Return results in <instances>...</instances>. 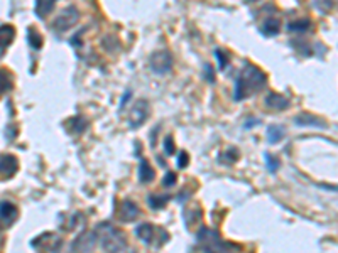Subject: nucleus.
<instances>
[{"instance_id":"1","label":"nucleus","mask_w":338,"mask_h":253,"mask_svg":"<svg viewBox=\"0 0 338 253\" xmlns=\"http://www.w3.org/2000/svg\"><path fill=\"white\" fill-rule=\"evenodd\" d=\"M266 81H267L266 75H264L257 66L247 65L244 70H242V73L239 75V80L235 83L234 98L237 102H242V100H245L247 97H250V94L257 93L259 89H262Z\"/></svg>"},{"instance_id":"2","label":"nucleus","mask_w":338,"mask_h":253,"mask_svg":"<svg viewBox=\"0 0 338 253\" xmlns=\"http://www.w3.org/2000/svg\"><path fill=\"white\" fill-rule=\"evenodd\" d=\"M95 233H97V240L105 253H122L127 248L125 233L120 231L117 226L102 223L97 226Z\"/></svg>"},{"instance_id":"3","label":"nucleus","mask_w":338,"mask_h":253,"mask_svg":"<svg viewBox=\"0 0 338 253\" xmlns=\"http://www.w3.org/2000/svg\"><path fill=\"white\" fill-rule=\"evenodd\" d=\"M196 241L203 253H235L239 246L225 243L218 235V231L211 228H202L196 233Z\"/></svg>"},{"instance_id":"4","label":"nucleus","mask_w":338,"mask_h":253,"mask_svg":"<svg viewBox=\"0 0 338 253\" xmlns=\"http://www.w3.org/2000/svg\"><path fill=\"white\" fill-rule=\"evenodd\" d=\"M80 19V12H78L76 7H66L63 12L54 19V24H52V29L56 33H65V30H70L71 27H75V24Z\"/></svg>"},{"instance_id":"5","label":"nucleus","mask_w":338,"mask_h":253,"mask_svg":"<svg viewBox=\"0 0 338 253\" xmlns=\"http://www.w3.org/2000/svg\"><path fill=\"white\" fill-rule=\"evenodd\" d=\"M149 115H151V105L147 103L146 100H139L129 112L127 123H129L130 129H139V126L149 118Z\"/></svg>"},{"instance_id":"6","label":"nucleus","mask_w":338,"mask_h":253,"mask_svg":"<svg viewBox=\"0 0 338 253\" xmlns=\"http://www.w3.org/2000/svg\"><path fill=\"white\" fill-rule=\"evenodd\" d=\"M97 233L95 231H83L73 241V251L75 253H92L97 243Z\"/></svg>"},{"instance_id":"7","label":"nucleus","mask_w":338,"mask_h":253,"mask_svg":"<svg viewBox=\"0 0 338 253\" xmlns=\"http://www.w3.org/2000/svg\"><path fill=\"white\" fill-rule=\"evenodd\" d=\"M173 66V56L167 51H159L151 57V70L157 75H166Z\"/></svg>"},{"instance_id":"8","label":"nucleus","mask_w":338,"mask_h":253,"mask_svg":"<svg viewBox=\"0 0 338 253\" xmlns=\"http://www.w3.org/2000/svg\"><path fill=\"white\" fill-rule=\"evenodd\" d=\"M157 230L156 226H152V225H149V223H142V225H139L135 228V235H137V238H139L142 243H146V245H156L157 246V241H156V233H157Z\"/></svg>"},{"instance_id":"9","label":"nucleus","mask_w":338,"mask_h":253,"mask_svg":"<svg viewBox=\"0 0 338 253\" xmlns=\"http://www.w3.org/2000/svg\"><path fill=\"white\" fill-rule=\"evenodd\" d=\"M119 216L122 221H134L137 216H139V208H137V204L134 201L125 199V201H122V204H120Z\"/></svg>"},{"instance_id":"10","label":"nucleus","mask_w":338,"mask_h":253,"mask_svg":"<svg viewBox=\"0 0 338 253\" xmlns=\"http://www.w3.org/2000/svg\"><path fill=\"white\" fill-rule=\"evenodd\" d=\"M19 211H17V206H15L14 203L10 201H2L0 203V219L4 221V223L7 225H12L15 218H17Z\"/></svg>"},{"instance_id":"11","label":"nucleus","mask_w":338,"mask_h":253,"mask_svg":"<svg viewBox=\"0 0 338 253\" xmlns=\"http://www.w3.org/2000/svg\"><path fill=\"white\" fill-rule=\"evenodd\" d=\"M17 167H19V162L14 155L0 157V174H2V176H7V177L14 176V174L17 172Z\"/></svg>"},{"instance_id":"12","label":"nucleus","mask_w":338,"mask_h":253,"mask_svg":"<svg viewBox=\"0 0 338 253\" xmlns=\"http://www.w3.org/2000/svg\"><path fill=\"white\" fill-rule=\"evenodd\" d=\"M14 27L12 25H2L0 27V57L4 56V52L7 51L9 44L14 39Z\"/></svg>"},{"instance_id":"13","label":"nucleus","mask_w":338,"mask_h":253,"mask_svg":"<svg viewBox=\"0 0 338 253\" xmlns=\"http://www.w3.org/2000/svg\"><path fill=\"white\" fill-rule=\"evenodd\" d=\"M266 105L269 108H274V110H284L289 107V100L284 98L283 94L269 93L266 97Z\"/></svg>"},{"instance_id":"14","label":"nucleus","mask_w":338,"mask_h":253,"mask_svg":"<svg viewBox=\"0 0 338 253\" xmlns=\"http://www.w3.org/2000/svg\"><path fill=\"white\" fill-rule=\"evenodd\" d=\"M296 123L303 125V126H318V129H325V126H326V123L323 122V120H320L318 117H315V115H309V113L299 115V117L296 118Z\"/></svg>"},{"instance_id":"15","label":"nucleus","mask_w":338,"mask_h":253,"mask_svg":"<svg viewBox=\"0 0 338 253\" xmlns=\"http://www.w3.org/2000/svg\"><path fill=\"white\" fill-rule=\"evenodd\" d=\"M154 177H156V172H154V169H152V166L146 159L140 161V166H139V179H140V182L147 184V182L154 181Z\"/></svg>"},{"instance_id":"16","label":"nucleus","mask_w":338,"mask_h":253,"mask_svg":"<svg viewBox=\"0 0 338 253\" xmlns=\"http://www.w3.org/2000/svg\"><path fill=\"white\" fill-rule=\"evenodd\" d=\"M203 218V213L202 209L198 206H189V208H184V221H186L188 226H191L194 223H200Z\"/></svg>"},{"instance_id":"17","label":"nucleus","mask_w":338,"mask_h":253,"mask_svg":"<svg viewBox=\"0 0 338 253\" xmlns=\"http://www.w3.org/2000/svg\"><path fill=\"white\" fill-rule=\"evenodd\" d=\"M54 2L56 0H36V5H34L36 15L41 19L46 17V15L52 10V7H54Z\"/></svg>"},{"instance_id":"18","label":"nucleus","mask_w":338,"mask_h":253,"mask_svg":"<svg viewBox=\"0 0 338 253\" xmlns=\"http://www.w3.org/2000/svg\"><path fill=\"white\" fill-rule=\"evenodd\" d=\"M284 135H286V130H284V126H281V125H271L267 129V139L271 144L281 142L284 139Z\"/></svg>"},{"instance_id":"19","label":"nucleus","mask_w":338,"mask_h":253,"mask_svg":"<svg viewBox=\"0 0 338 253\" xmlns=\"http://www.w3.org/2000/svg\"><path fill=\"white\" fill-rule=\"evenodd\" d=\"M279 27H281V24H279V19L271 17V19L264 20V24H262V33L266 34V36H276V34L279 33Z\"/></svg>"},{"instance_id":"20","label":"nucleus","mask_w":338,"mask_h":253,"mask_svg":"<svg viewBox=\"0 0 338 253\" xmlns=\"http://www.w3.org/2000/svg\"><path fill=\"white\" fill-rule=\"evenodd\" d=\"M167 201H169L167 194H151L149 199H147V203H149V206H151L152 209H161V208H164Z\"/></svg>"},{"instance_id":"21","label":"nucleus","mask_w":338,"mask_h":253,"mask_svg":"<svg viewBox=\"0 0 338 253\" xmlns=\"http://www.w3.org/2000/svg\"><path fill=\"white\" fill-rule=\"evenodd\" d=\"M70 125H73L71 126V132L73 134H81V132H84L87 130V126H88V122H87V118L84 117H81V115H78V117H75V118H71L70 122H68Z\"/></svg>"},{"instance_id":"22","label":"nucleus","mask_w":338,"mask_h":253,"mask_svg":"<svg viewBox=\"0 0 338 253\" xmlns=\"http://www.w3.org/2000/svg\"><path fill=\"white\" fill-rule=\"evenodd\" d=\"M309 19H299V20H294V22L288 24V30L289 33H304V30L309 29Z\"/></svg>"},{"instance_id":"23","label":"nucleus","mask_w":338,"mask_h":253,"mask_svg":"<svg viewBox=\"0 0 338 253\" xmlns=\"http://www.w3.org/2000/svg\"><path fill=\"white\" fill-rule=\"evenodd\" d=\"M10 88H12V78H10L9 71L0 70V97L7 93Z\"/></svg>"},{"instance_id":"24","label":"nucleus","mask_w":338,"mask_h":253,"mask_svg":"<svg viewBox=\"0 0 338 253\" xmlns=\"http://www.w3.org/2000/svg\"><path fill=\"white\" fill-rule=\"evenodd\" d=\"M27 39H29V44H31V47H33V49H41L42 38H41V34L38 33V30H36V29H29Z\"/></svg>"},{"instance_id":"25","label":"nucleus","mask_w":338,"mask_h":253,"mask_svg":"<svg viewBox=\"0 0 338 253\" xmlns=\"http://www.w3.org/2000/svg\"><path fill=\"white\" fill-rule=\"evenodd\" d=\"M264 159H266V164H267L269 172H272V174L277 171L279 166H281V161H279L277 157L272 155V154H264Z\"/></svg>"},{"instance_id":"26","label":"nucleus","mask_w":338,"mask_h":253,"mask_svg":"<svg viewBox=\"0 0 338 253\" xmlns=\"http://www.w3.org/2000/svg\"><path fill=\"white\" fill-rule=\"evenodd\" d=\"M237 159H239V150L237 149H229L223 152V155H220V162H225V164H234Z\"/></svg>"},{"instance_id":"27","label":"nucleus","mask_w":338,"mask_h":253,"mask_svg":"<svg viewBox=\"0 0 338 253\" xmlns=\"http://www.w3.org/2000/svg\"><path fill=\"white\" fill-rule=\"evenodd\" d=\"M176 174L174 172H167L166 176H164V179H162V186L164 187H173L174 184H176Z\"/></svg>"},{"instance_id":"28","label":"nucleus","mask_w":338,"mask_h":253,"mask_svg":"<svg viewBox=\"0 0 338 253\" xmlns=\"http://www.w3.org/2000/svg\"><path fill=\"white\" fill-rule=\"evenodd\" d=\"M216 57H218V65H220V70H225L227 66H229V59H227V54L221 49H216Z\"/></svg>"},{"instance_id":"29","label":"nucleus","mask_w":338,"mask_h":253,"mask_svg":"<svg viewBox=\"0 0 338 253\" xmlns=\"http://www.w3.org/2000/svg\"><path fill=\"white\" fill-rule=\"evenodd\" d=\"M164 152H166L167 155H173L174 152H176V145H174V142H173L171 137H166V140H164Z\"/></svg>"},{"instance_id":"30","label":"nucleus","mask_w":338,"mask_h":253,"mask_svg":"<svg viewBox=\"0 0 338 253\" xmlns=\"http://www.w3.org/2000/svg\"><path fill=\"white\" fill-rule=\"evenodd\" d=\"M188 164H189V155L186 154V152H181L179 157H178V166L181 167V169H184Z\"/></svg>"},{"instance_id":"31","label":"nucleus","mask_w":338,"mask_h":253,"mask_svg":"<svg viewBox=\"0 0 338 253\" xmlns=\"http://www.w3.org/2000/svg\"><path fill=\"white\" fill-rule=\"evenodd\" d=\"M205 71H207V78H208V80H210V81H213V80H215V76H213V70H211V66H208V65L205 66Z\"/></svg>"},{"instance_id":"32","label":"nucleus","mask_w":338,"mask_h":253,"mask_svg":"<svg viewBox=\"0 0 338 253\" xmlns=\"http://www.w3.org/2000/svg\"><path fill=\"white\" fill-rule=\"evenodd\" d=\"M130 91H125V94H124V100H122V103H120V108H124L125 107V103H127V98H130Z\"/></svg>"},{"instance_id":"33","label":"nucleus","mask_w":338,"mask_h":253,"mask_svg":"<svg viewBox=\"0 0 338 253\" xmlns=\"http://www.w3.org/2000/svg\"><path fill=\"white\" fill-rule=\"evenodd\" d=\"M249 2H256V0H249Z\"/></svg>"}]
</instances>
